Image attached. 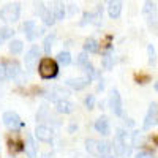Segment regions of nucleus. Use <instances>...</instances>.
Segmentation results:
<instances>
[{"mask_svg": "<svg viewBox=\"0 0 158 158\" xmlns=\"http://www.w3.org/2000/svg\"><path fill=\"white\" fill-rule=\"evenodd\" d=\"M3 123L10 128V130H18L22 127V120H21V117L16 114V112H13V111H6L3 114Z\"/></svg>", "mask_w": 158, "mask_h": 158, "instance_id": "8", "label": "nucleus"}, {"mask_svg": "<svg viewBox=\"0 0 158 158\" xmlns=\"http://www.w3.org/2000/svg\"><path fill=\"white\" fill-rule=\"evenodd\" d=\"M84 70H85V73H87V77L92 81V79H94V76H95V70H94V67H92L90 62H87V63L84 65Z\"/></svg>", "mask_w": 158, "mask_h": 158, "instance_id": "28", "label": "nucleus"}, {"mask_svg": "<svg viewBox=\"0 0 158 158\" xmlns=\"http://www.w3.org/2000/svg\"><path fill=\"white\" fill-rule=\"evenodd\" d=\"M48 8L51 10V13H52V16H54L56 21H62L65 18V5H63L62 0H54Z\"/></svg>", "mask_w": 158, "mask_h": 158, "instance_id": "10", "label": "nucleus"}, {"mask_svg": "<svg viewBox=\"0 0 158 158\" xmlns=\"http://www.w3.org/2000/svg\"><path fill=\"white\" fill-rule=\"evenodd\" d=\"M38 71L43 79H52L59 74V65L56 60L46 57V59H41V62H40Z\"/></svg>", "mask_w": 158, "mask_h": 158, "instance_id": "3", "label": "nucleus"}, {"mask_svg": "<svg viewBox=\"0 0 158 158\" xmlns=\"http://www.w3.org/2000/svg\"><path fill=\"white\" fill-rule=\"evenodd\" d=\"M98 49H100V43L95 38H87L84 41V51L89 52V54H95V52H98Z\"/></svg>", "mask_w": 158, "mask_h": 158, "instance_id": "19", "label": "nucleus"}, {"mask_svg": "<svg viewBox=\"0 0 158 158\" xmlns=\"http://www.w3.org/2000/svg\"><path fill=\"white\" fill-rule=\"evenodd\" d=\"M112 65H114V57L108 52V54L103 57V67L106 68V70H109V68H112Z\"/></svg>", "mask_w": 158, "mask_h": 158, "instance_id": "26", "label": "nucleus"}, {"mask_svg": "<svg viewBox=\"0 0 158 158\" xmlns=\"http://www.w3.org/2000/svg\"><path fill=\"white\" fill-rule=\"evenodd\" d=\"M35 136H36V139L43 141V142H49L52 139V130L46 125H40L35 128Z\"/></svg>", "mask_w": 158, "mask_h": 158, "instance_id": "13", "label": "nucleus"}, {"mask_svg": "<svg viewBox=\"0 0 158 158\" xmlns=\"http://www.w3.org/2000/svg\"><path fill=\"white\" fill-rule=\"evenodd\" d=\"M104 158H111V156H104Z\"/></svg>", "mask_w": 158, "mask_h": 158, "instance_id": "36", "label": "nucleus"}, {"mask_svg": "<svg viewBox=\"0 0 158 158\" xmlns=\"http://www.w3.org/2000/svg\"><path fill=\"white\" fill-rule=\"evenodd\" d=\"M85 149L90 155L94 156H108L111 146L104 141H97V139H87L85 141Z\"/></svg>", "mask_w": 158, "mask_h": 158, "instance_id": "2", "label": "nucleus"}, {"mask_svg": "<svg viewBox=\"0 0 158 158\" xmlns=\"http://www.w3.org/2000/svg\"><path fill=\"white\" fill-rule=\"evenodd\" d=\"M24 150H25V153H27L29 158H36V146H35L33 138H32L30 135H27V138H25Z\"/></svg>", "mask_w": 158, "mask_h": 158, "instance_id": "17", "label": "nucleus"}, {"mask_svg": "<svg viewBox=\"0 0 158 158\" xmlns=\"http://www.w3.org/2000/svg\"><path fill=\"white\" fill-rule=\"evenodd\" d=\"M24 44L21 40H13V41H10V51H11V54H19V52L22 51Z\"/></svg>", "mask_w": 158, "mask_h": 158, "instance_id": "25", "label": "nucleus"}, {"mask_svg": "<svg viewBox=\"0 0 158 158\" xmlns=\"http://www.w3.org/2000/svg\"><path fill=\"white\" fill-rule=\"evenodd\" d=\"M56 108H57V111L62 112V114H71V112L74 111V104H73L71 101H68L67 98H63V100L56 101Z\"/></svg>", "mask_w": 158, "mask_h": 158, "instance_id": "15", "label": "nucleus"}, {"mask_svg": "<svg viewBox=\"0 0 158 158\" xmlns=\"http://www.w3.org/2000/svg\"><path fill=\"white\" fill-rule=\"evenodd\" d=\"M153 125H156V103H152L147 111V115L144 118V130H149Z\"/></svg>", "mask_w": 158, "mask_h": 158, "instance_id": "11", "label": "nucleus"}, {"mask_svg": "<svg viewBox=\"0 0 158 158\" xmlns=\"http://www.w3.org/2000/svg\"><path fill=\"white\" fill-rule=\"evenodd\" d=\"M22 30L25 33V36H27V40H30V41H33L35 38H38L40 35H43L44 29L43 27H38L35 21H27L22 24Z\"/></svg>", "mask_w": 158, "mask_h": 158, "instance_id": "6", "label": "nucleus"}, {"mask_svg": "<svg viewBox=\"0 0 158 158\" xmlns=\"http://www.w3.org/2000/svg\"><path fill=\"white\" fill-rule=\"evenodd\" d=\"M136 158H153V156H152V153H149V152H138Z\"/></svg>", "mask_w": 158, "mask_h": 158, "instance_id": "32", "label": "nucleus"}, {"mask_svg": "<svg viewBox=\"0 0 158 158\" xmlns=\"http://www.w3.org/2000/svg\"><path fill=\"white\" fill-rule=\"evenodd\" d=\"M147 51H149V62L150 63H155L156 62V49H155V46L153 44H149Z\"/></svg>", "mask_w": 158, "mask_h": 158, "instance_id": "27", "label": "nucleus"}, {"mask_svg": "<svg viewBox=\"0 0 158 158\" xmlns=\"http://www.w3.org/2000/svg\"><path fill=\"white\" fill-rule=\"evenodd\" d=\"M122 6H123L122 0H109V3H108V15H109V18L117 19L118 16H120V13H122Z\"/></svg>", "mask_w": 158, "mask_h": 158, "instance_id": "12", "label": "nucleus"}, {"mask_svg": "<svg viewBox=\"0 0 158 158\" xmlns=\"http://www.w3.org/2000/svg\"><path fill=\"white\" fill-rule=\"evenodd\" d=\"M43 158H52V156H51V155H44Z\"/></svg>", "mask_w": 158, "mask_h": 158, "instance_id": "34", "label": "nucleus"}, {"mask_svg": "<svg viewBox=\"0 0 158 158\" xmlns=\"http://www.w3.org/2000/svg\"><path fill=\"white\" fill-rule=\"evenodd\" d=\"M87 22H92V13H84V18L81 21V25H85Z\"/></svg>", "mask_w": 158, "mask_h": 158, "instance_id": "31", "label": "nucleus"}, {"mask_svg": "<svg viewBox=\"0 0 158 158\" xmlns=\"http://www.w3.org/2000/svg\"><path fill=\"white\" fill-rule=\"evenodd\" d=\"M56 41V33H51L44 38V43H43V49L46 54H51V51H52V44H54Z\"/></svg>", "mask_w": 158, "mask_h": 158, "instance_id": "24", "label": "nucleus"}, {"mask_svg": "<svg viewBox=\"0 0 158 158\" xmlns=\"http://www.w3.org/2000/svg\"><path fill=\"white\" fill-rule=\"evenodd\" d=\"M57 62H59L60 65H63V67H67V65L71 63V54H70L68 51L59 52V54H57Z\"/></svg>", "mask_w": 158, "mask_h": 158, "instance_id": "22", "label": "nucleus"}, {"mask_svg": "<svg viewBox=\"0 0 158 158\" xmlns=\"http://www.w3.org/2000/svg\"><path fill=\"white\" fill-rule=\"evenodd\" d=\"M114 153L118 158L128 156L131 153V146L127 144V133L123 130H118L115 138H114Z\"/></svg>", "mask_w": 158, "mask_h": 158, "instance_id": "1", "label": "nucleus"}, {"mask_svg": "<svg viewBox=\"0 0 158 158\" xmlns=\"http://www.w3.org/2000/svg\"><path fill=\"white\" fill-rule=\"evenodd\" d=\"M36 15L43 19L44 25H54V24H56V19H54V16H52L51 10H49L43 2H38V3H36Z\"/></svg>", "mask_w": 158, "mask_h": 158, "instance_id": "7", "label": "nucleus"}, {"mask_svg": "<svg viewBox=\"0 0 158 158\" xmlns=\"http://www.w3.org/2000/svg\"><path fill=\"white\" fill-rule=\"evenodd\" d=\"M21 16V5L19 3H8L0 10V19L5 22H16Z\"/></svg>", "mask_w": 158, "mask_h": 158, "instance_id": "4", "label": "nucleus"}, {"mask_svg": "<svg viewBox=\"0 0 158 158\" xmlns=\"http://www.w3.org/2000/svg\"><path fill=\"white\" fill-rule=\"evenodd\" d=\"M109 104H111V109L115 115H122L123 114V106H122V98H120V94L117 90H112L111 94V100H109Z\"/></svg>", "mask_w": 158, "mask_h": 158, "instance_id": "9", "label": "nucleus"}, {"mask_svg": "<svg viewBox=\"0 0 158 158\" xmlns=\"http://www.w3.org/2000/svg\"><path fill=\"white\" fill-rule=\"evenodd\" d=\"M67 95H68V92H67V90H65V89H60V87H57V89H54V90L51 92L49 98H51V100H54V101H59V100L67 98Z\"/></svg>", "mask_w": 158, "mask_h": 158, "instance_id": "20", "label": "nucleus"}, {"mask_svg": "<svg viewBox=\"0 0 158 158\" xmlns=\"http://www.w3.org/2000/svg\"><path fill=\"white\" fill-rule=\"evenodd\" d=\"M85 106H87L89 109H94V106H95V97H94V95H89V97L85 98Z\"/></svg>", "mask_w": 158, "mask_h": 158, "instance_id": "30", "label": "nucleus"}, {"mask_svg": "<svg viewBox=\"0 0 158 158\" xmlns=\"http://www.w3.org/2000/svg\"><path fill=\"white\" fill-rule=\"evenodd\" d=\"M6 79V74H5V68H3V65H0V82H3Z\"/></svg>", "mask_w": 158, "mask_h": 158, "instance_id": "33", "label": "nucleus"}, {"mask_svg": "<svg viewBox=\"0 0 158 158\" xmlns=\"http://www.w3.org/2000/svg\"><path fill=\"white\" fill-rule=\"evenodd\" d=\"M77 65H79V67H84V65L89 62V57H87V54H85V52H82V54H79V57H77Z\"/></svg>", "mask_w": 158, "mask_h": 158, "instance_id": "29", "label": "nucleus"}, {"mask_svg": "<svg viewBox=\"0 0 158 158\" xmlns=\"http://www.w3.org/2000/svg\"><path fill=\"white\" fill-rule=\"evenodd\" d=\"M95 130L98 131V133H101V135H109V120H108V117H100L98 120L95 122Z\"/></svg>", "mask_w": 158, "mask_h": 158, "instance_id": "18", "label": "nucleus"}, {"mask_svg": "<svg viewBox=\"0 0 158 158\" xmlns=\"http://www.w3.org/2000/svg\"><path fill=\"white\" fill-rule=\"evenodd\" d=\"M38 59H40V48L36 44H33L29 51L27 54H25L24 57V63H25V68H27V71H33L36 63H38Z\"/></svg>", "mask_w": 158, "mask_h": 158, "instance_id": "5", "label": "nucleus"}, {"mask_svg": "<svg viewBox=\"0 0 158 158\" xmlns=\"http://www.w3.org/2000/svg\"><path fill=\"white\" fill-rule=\"evenodd\" d=\"M8 146H10V152H11V153H18V152L24 150V142H21L19 139L13 141V139L10 138V139H8Z\"/></svg>", "mask_w": 158, "mask_h": 158, "instance_id": "21", "label": "nucleus"}, {"mask_svg": "<svg viewBox=\"0 0 158 158\" xmlns=\"http://www.w3.org/2000/svg\"><path fill=\"white\" fill-rule=\"evenodd\" d=\"M74 158H82V156H74Z\"/></svg>", "mask_w": 158, "mask_h": 158, "instance_id": "35", "label": "nucleus"}, {"mask_svg": "<svg viewBox=\"0 0 158 158\" xmlns=\"http://www.w3.org/2000/svg\"><path fill=\"white\" fill-rule=\"evenodd\" d=\"M13 35H15V30H13L11 27H2L0 29V44H3L5 41H8Z\"/></svg>", "mask_w": 158, "mask_h": 158, "instance_id": "23", "label": "nucleus"}, {"mask_svg": "<svg viewBox=\"0 0 158 158\" xmlns=\"http://www.w3.org/2000/svg\"><path fill=\"white\" fill-rule=\"evenodd\" d=\"M3 68H5V74H6V79H13V77H16L21 71L19 68V65L18 62H8L3 65Z\"/></svg>", "mask_w": 158, "mask_h": 158, "instance_id": "16", "label": "nucleus"}, {"mask_svg": "<svg viewBox=\"0 0 158 158\" xmlns=\"http://www.w3.org/2000/svg\"><path fill=\"white\" fill-rule=\"evenodd\" d=\"M67 84L71 89H74V90H82L85 85L90 84V79L87 76L85 77H71V79H68V81H67Z\"/></svg>", "mask_w": 158, "mask_h": 158, "instance_id": "14", "label": "nucleus"}]
</instances>
